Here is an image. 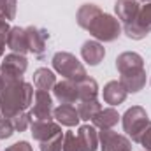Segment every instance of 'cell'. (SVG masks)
<instances>
[{
	"label": "cell",
	"mask_w": 151,
	"mask_h": 151,
	"mask_svg": "<svg viewBox=\"0 0 151 151\" xmlns=\"http://www.w3.org/2000/svg\"><path fill=\"white\" fill-rule=\"evenodd\" d=\"M34 86L23 77L2 76L0 81V113L11 118L18 113L28 111L34 102Z\"/></svg>",
	"instance_id": "1"
},
{
	"label": "cell",
	"mask_w": 151,
	"mask_h": 151,
	"mask_svg": "<svg viewBox=\"0 0 151 151\" xmlns=\"http://www.w3.org/2000/svg\"><path fill=\"white\" fill-rule=\"evenodd\" d=\"M116 69L119 72V83L128 93H137L146 86L144 58L135 51H125L116 58Z\"/></svg>",
	"instance_id": "2"
},
{
	"label": "cell",
	"mask_w": 151,
	"mask_h": 151,
	"mask_svg": "<svg viewBox=\"0 0 151 151\" xmlns=\"http://www.w3.org/2000/svg\"><path fill=\"white\" fill-rule=\"evenodd\" d=\"M121 123H123V130L128 135V139H132L134 142H141L142 134L148 130L151 125V119L146 109L141 106H132L130 109H127L125 114L121 116Z\"/></svg>",
	"instance_id": "3"
},
{
	"label": "cell",
	"mask_w": 151,
	"mask_h": 151,
	"mask_svg": "<svg viewBox=\"0 0 151 151\" xmlns=\"http://www.w3.org/2000/svg\"><path fill=\"white\" fill-rule=\"evenodd\" d=\"M121 30L123 25L119 23V19L107 12H102L88 28L90 35L95 37V40L99 42H114L116 39H119Z\"/></svg>",
	"instance_id": "4"
},
{
	"label": "cell",
	"mask_w": 151,
	"mask_h": 151,
	"mask_svg": "<svg viewBox=\"0 0 151 151\" xmlns=\"http://www.w3.org/2000/svg\"><path fill=\"white\" fill-rule=\"evenodd\" d=\"M53 69L65 79H70V81H81L86 77V69L84 65L76 58L72 53H67V51H58L53 55Z\"/></svg>",
	"instance_id": "5"
},
{
	"label": "cell",
	"mask_w": 151,
	"mask_h": 151,
	"mask_svg": "<svg viewBox=\"0 0 151 151\" xmlns=\"http://www.w3.org/2000/svg\"><path fill=\"white\" fill-rule=\"evenodd\" d=\"M123 32L132 40H142L151 32V2L141 5L135 19L128 25H123Z\"/></svg>",
	"instance_id": "6"
},
{
	"label": "cell",
	"mask_w": 151,
	"mask_h": 151,
	"mask_svg": "<svg viewBox=\"0 0 151 151\" xmlns=\"http://www.w3.org/2000/svg\"><path fill=\"white\" fill-rule=\"evenodd\" d=\"M25 34H27V42H28V53H32L39 60H42L47 51L49 32L46 28H39V27H27Z\"/></svg>",
	"instance_id": "7"
},
{
	"label": "cell",
	"mask_w": 151,
	"mask_h": 151,
	"mask_svg": "<svg viewBox=\"0 0 151 151\" xmlns=\"http://www.w3.org/2000/svg\"><path fill=\"white\" fill-rule=\"evenodd\" d=\"M99 142L102 151H132V141L114 130H100Z\"/></svg>",
	"instance_id": "8"
},
{
	"label": "cell",
	"mask_w": 151,
	"mask_h": 151,
	"mask_svg": "<svg viewBox=\"0 0 151 151\" xmlns=\"http://www.w3.org/2000/svg\"><path fill=\"white\" fill-rule=\"evenodd\" d=\"M53 97L49 95V91L44 90H35L34 93V102H32V119H53Z\"/></svg>",
	"instance_id": "9"
},
{
	"label": "cell",
	"mask_w": 151,
	"mask_h": 151,
	"mask_svg": "<svg viewBox=\"0 0 151 151\" xmlns=\"http://www.w3.org/2000/svg\"><path fill=\"white\" fill-rule=\"evenodd\" d=\"M28 69V60L25 55L19 53H9L4 56L0 65V74L9 77H23V74Z\"/></svg>",
	"instance_id": "10"
},
{
	"label": "cell",
	"mask_w": 151,
	"mask_h": 151,
	"mask_svg": "<svg viewBox=\"0 0 151 151\" xmlns=\"http://www.w3.org/2000/svg\"><path fill=\"white\" fill-rule=\"evenodd\" d=\"M30 132L37 142H44V141L62 134V127L58 121H53V119H32Z\"/></svg>",
	"instance_id": "11"
},
{
	"label": "cell",
	"mask_w": 151,
	"mask_h": 151,
	"mask_svg": "<svg viewBox=\"0 0 151 151\" xmlns=\"http://www.w3.org/2000/svg\"><path fill=\"white\" fill-rule=\"evenodd\" d=\"M53 95L60 104H77L79 95H77V83L70 79H63L55 84Z\"/></svg>",
	"instance_id": "12"
},
{
	"label": "cell",
	"mask_w": 151,
	"mask_h": 151,
	"mask_svg": "<svg viewBox=\"0 0 151 151\" xmlns=\"http://www.w3.org/2000/svg\"><path fill=\"white\" fill-rule=\"evenodd\" d=\"M139 9H141V4L137 0H116V4H114V12L121 25L132 23L137 16Z\"/></svg>",
	"instance_id": "13"
},
{
	"label": "cell",
	"mask_w": 151,
	"mask_h": 151,
	"mask_svg": "<svg viewBox=\"0 0 151 151\" xmlns=\"http://www.w3.org/2000/svg\"><path fill=\"white\" fill-rule=\"evenodd\" d=\"M81 56H83V60H84L88 65L95 67V65H99V63L104 60V56H106V47H104V44L99 42V40H86V42L83 44V47H81Z\"/></svg>",
	"instance_id": "14"
},
{
	"label": "cell",
	"mask_w": 151,
	"mask_h": 151,
	"mask_svg": "<svg viewBox=\"0 0 151 151\" xmlns=\"http://www.w3.org/2000/svg\"><path fill=\"white\" fill-rule=\"evenodd\" d=\"M119 119H121V116L114 107H106V109H100L91 118V125L99 130H113Z\"/></svg>",
	"instance_id": "15"
},
{
	"label": "cell",
	"mask_w": 151,
	"mask_h": 151,
	"mask_svg": "<svg viewBox=\"0 0 151 151\" xmlns=\"http://www.w3.org/2000/svg\"><path fill=\"white\" fill-rule=\"evenodd\" d=\"M102 95H104V102L109 104L111 107H114V106H119V104L125 102L128 91L125 90V86H123L119 81H109V83L104 86Z\"/></svg>",
	"instance_id": "16"
},
{
	"label": "cell",
	"mask_w": 151,
	"mask_h": 151,
	"mask_svg": "<svg viewBox=\"0 0 151 151\" xmlns=\"http://www.w3.org/2000/svg\"><path fill=\"white\" fill-rule=\"evenodd\" d=\"M53 118L60 125H63V127H76L81 121L79 113H77V107H74L72 104H60L58 107H55Z\"/></svg>",
	"instance_id": "17"
},
{
	"label": "cell",
	"mask_w": 151,
	"mask_h": 151,
	"mask_svg": "<svg viewBox=\"0 0 151 151\" xmlns=\"http://www.w3.org/2000/svg\"><path fill=\"white\" fill-rule=\"evenodd\" d=\"M7 47L12 53H19V55H27L28 53V42H27L25 28L11 27V30L7 34Z\"/></svg>",
	"instance_id": "18"
},
{
	"label": "cell",
	"mask_w": 151,
	"mask_h": 151,
	"mask_svg": "<svg viewBox=\"0 0 151 151\" xmlns=\"http://www.w3.org/2000/svg\"><path fill=\"white\" fill-rule=\"evenodd\" d=\"M102 12H104V11H102L97 4H84V5H81V7L77 9L76 21H77V25H79L81 28L88 30L90 25H91Z\"/></svg>",
	"instance_id": "19"
},
{
	"label": "cell",
	"mask_w": 151,
	"mask_h": 151,
	"mask_svg": "<svg viewBox=\"0 0 151 151\" xmlns=\"http://www.w3.org/2000/svg\"><path fill=\"white\" fill-rule=\"evenodd\" d=\"M76 134H77L79 141L83 142V146L86 148V151H97L100 148L99 132H97V128L93 125H81Z\"/></svg>",
	"instance_id": "20"
},
{
	"label": "cell",
	"mask_w": 151,
	"mask_h": 151,
	"mask_svg": "<svg viewBox=\"0 0 151 151\" xmlns=\"http://www.w3.org/2000/svg\"><path fill=\"white\" fill-rule=\"evenodd\" d=\"M34 84L37 90H44V91H49L55 88L56 84V76L53 70L46 69V67H40L34 72Z\"/></svg>",
	"instance_id": "21"
},
{
	"label": "cell",
	"mask_w": 151,
	"mask_h": 151,
	"mask_svg": "<svg viewBox=\"0 0 151 151\" xmlns=\"http://www.w3.org/2000/svg\"><path fill=\"white\" fill-rule=\"evenodd\" d=\"M77 95H79V100H95L99 97L97 81L93 77H90V76L77 81Z\"/></svg>",
	"instance_id": "22"
},
{
	"label": "cell",
	"mask_w": 151,
	"mask_h": 151,
	"mask_svg": "<svg viewBox=\"0 0 151 151\" xmlns=\"http://www.w3.org/2000/svg\"><path fill=\"white\" fill-rule=\"evenodd\" d=\"M102 109V104L99 102V99L95 100H77V113L79 118L84 121H91V118Z\"/></svg>",
	"instance_id": "23"
},
{
	"label": "cell",
	"mask_w": 151,
	"mask_h": 151,
	"mask_svg": "<svg viewBox=\"0 0 151 151\" xmlns=\"http://www.w3.org/2000/svg\"><path fill=\"white\" fill-rule=\"evenodd\" d=\"M62 151H86V148L79 141L77 134L69 130V132L63 134V148H62Z\"/></svg>",
	"instance_id": "24"
},
{
	"label": "cell",
	"mask_w": 151,
	"mask_h": 151,
	"mask_svg": "<svg viewBox=\"0 0 151 151\" xmlns=\"http://www.w3.org/2000/svg\"><path fill=\"white\" fill-rule=\"evenodd\" d=\"M11 121H12V127H14L16 132H25L30 127V123H32V114L28 111H23V113L11 116Z\"/></svg>",
	"instance_id": "25"
},
{
	"label": "cell",
	"mask_w": 151,
	"mask_h": 151,
	"mask_svg": "<svg viewBox=\"0 0 151 151\" xmlns=\"http://www.w3.org/2000/svg\"><path fill=\"white\" fill-rule=\"evenodd\" d=\"M16 4H18V0H0V16L5 18L7 21L14 19V16H16Z\"/></svg>",
	"instance_id": "26"
},
{
	"label": "cell",
	"mask_w": 151,
	"mask_h": 151,
	"mask_svg": "<svg viewBox=\"0 0 151 151\" xmlns=\"http://www.w3.org/2000/svg\"><path fill=\"white\" fill-rule=\"evenodd\" d=\"M62 148H63V134H58L40 142V151H62Z\"/></svg>",
	"instance_id": "27"
},
{
	"label": "cell",
	"mask_w": 151,
	"mask_h": 151,
	"mask_svg": "<svg viewBox=\"0 0 151 151\" xmlns=\"http://www.w3.org/2000/svg\"><path fill=\"white\" fill-rule=\"evenodd\" d=\"M14 132H16V130H14V127H12L11 118H5V116L2 114V116H0V139H9V137H12Z\"/></svg>",
	"instance_id": "28"
},
{
	"label": "cell",
	"mask_w": 151,
	"mask_h": 151,
	"mask_svg": "<svg viewBox=\"0 0 151 151\" xmlns=\"http://www.w3.org/2000/svg\"><path fill=\"white\" fill-rule=\"evenodd\" d=\"M11 30V25L5 18L0 16V58L4 56V51H5V44H7V34Z\"/></svg>",
	"instance_id": "29"
},
{
	"label": "cell",
	"mask_w": 151,
	"mask_h": 151,
	"mask_svg": "<svg viewBox=\"0 0 151 151\" xmlns=\"http://www.w3.org/2000/svg\"><path fill=\"white\" fill-rule=\"evenodd\" d=\"M4 151H34V148L30 146V142H27V141H19V142L9 146L7 150H4Z\"/></svg>",
	"instance_id": "30"
},
{
	"label": "cell",
	"mask_w": 151,
	"mask_h": 151,
	"mask_svg": "<svg viewBox=\"0 0 151 151\" xmlns=\"http://www.w3.org/2000/svg\"><path fill=\"white\" fill-rule=\"evenodd\" d=\"M141 146H144V150L146 151H151V125L148 127V130L142 134V137H141V142H139Z\"/></svg>",
	"instance_id": "31"
},
{
	"label": "cell",
	"mask_w": 151,
	"mask_h": 151,
	"mask_svg": "<svg viewBox=\"0 0 151 151\" xmlns=\"http://www.w3.org/2000/svg\"><path fill=\"white\" fill-rule=\"evenodd\" d=\"M137 2H142V4H148V2H151V0H137Z\"/></svg>",
	"instance_id": "32"
},
{
	"label": "cell",
	"mask_w": 151,
	"mask_h": 151,
	"mask_svg": "<svg viewBox=\"0 0 151 151\" xmlns=\"http://www.w3.org/2000/svg\"><path fill=\"white\" fill-rule=\"evenodd\" d=\"M0 81H2V74H0Z\"/></svg>",
	"instance_id": "33"
},
{
	"label": "cell",
	"mask_w": 151,
	"mask_h": 151,
	"mask_svg": "<svg viewBox=\"0 0 151 151\" xmlns=\"http://www.w3.org/2000/svg\"><path fill=\"white\" fill-rule=\"evenodd\" d=\"M0 116H2V113H0Z\"/></svg>",
	"instance_id": "34"
}]
</instances>
